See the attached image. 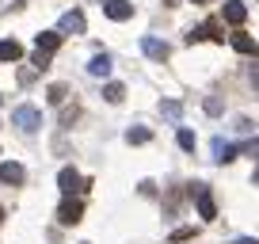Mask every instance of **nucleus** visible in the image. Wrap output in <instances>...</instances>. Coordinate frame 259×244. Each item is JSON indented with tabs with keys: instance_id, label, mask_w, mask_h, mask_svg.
Returning a JSON list of instances; mask_svg holds the SVG:
<instances>
[{
	"instance_id": "1",
	"label": "nucleus",
	"mask_w": 259,
	"mask_h": 244,
	"mask_svg": "<svg viewBox=\"0 0 259 244\" xmlns=\"http://www.w3.org/2000/svg\"><path fill=\"white\" fill-rule=\"evenodd\" d=\"M12 126H19L23 134H34V130L42 126V114H38V107H31V103L16 107V111H12Z\"/></svg>"
},
{
	"instance_id": "2",
	"label": "nucleus",
	"mask_w": 259,
	"mask_h": 244,
	"mask_svg": "<svg viewBox=\"0 0 259 244\" xmlns=\"http://www.w3.org/2000/svg\"><path fill=\"white\" fill-rule=\"evenodd\" d=\"M57 187H61L65 198H73V195H80V191H84V176L76 168H61V172H57Z\"/></svg>"
},
{
	"instance_id": "3",
	"label": "nucleus",
	"mask_w": 259,
	"mask_h": 244,
	"mask_svg": "<svg viewBox=\"0 0 259 244\" xmlns=\"http://www.w3.org/2000/svg\"><path fill=\"white\" fill-rule=\"evenodd\" d=\"M80 218H84V202L80 198H65V202L57 206V221H61V225H76Z\"/></svg>"
},
{
	"instance_id": "4",
	"label": "nucleus",
	"mask_w": 259,
	"mask_h": 244,
	"mask_svg": "<svg viewBox=\"0 0 259 244\" xmlns=\"http://www.w3.org/2000/svg\"><path fill=\"white\" fill-rule=\"evenodd\" d=\"M57 31H61V34H84V31H88L84 12H65V16L57 19Z\"/></svg>"
},
{
	"instance_id": "5",
	"label": "nucleus",
	"mask_w": 259,
	"mask_h": 244,
	"mask_svg": "<svg viewBox=\"0 0 259 244\" xmlns=\"http://www.w3.org/2000/svg\"><path fill=\"white\" fill-rule=\"evenodd\" d=\"M194 202H198V214H202L206 221H213V218H218V206H213V195L202 187V183H194Z\"/></svg>"
},
{
	"instance_id": "6",
	"label": "nucleus",
	"mask_w": 259,
	"mask_h": 244,
	"mask_svg": "<svg viewBox=\"0 0 259 244\" xmlns=\"http://www.w3.org/2000/svg\"><path fill=\"white\" fill-rule=\"evenodd\" d=\"M221 38H225V34H221V27L213 23V19L202 23V27H194V31L187 34V42H221Z\"/></svg>"
},
{
	"instance_id": "7",
	"label": "nucleus",
	"mask_w": 259,
	"mask_h": 244,
	"mask_svg": "<svg viewBox=\"0 0 259 244\" xmlns=\"http://www.w3.org/2000/svg\"><path fill=\"white\" fill-rule=\"evenodd\" d=\"M229 42H233V50H236V54H244V57H259V42L251 38V34H244L240 27H236V34H233Z\"/></svg>"
},
{
	"instance_id": "8",
	"label": "nucleus",
	"mask_w": 259,
	"mask_h": 244,
	"mask_svg": "<svg viewBox=\"0 0 259 244\" xmlns=\"http://www.w3.org/2000/svg\"><path fill=\"white\" fill-rule=\"evenodd\" d=\"M103 12L114 19V23H126V19L134 16V4H130V0H107V4H103Z\"/></svg>"
},
{
	"instance_id": "9",
	"label": "nucleus",
	"mask_w": 259,
	"mask_h": 244,
	"mask_svg": "<svg viewBox=\"0 0 259 244\" xmlns=\"http://www.w3.org/2000/svg\"><path fill=\"white\" fill-rule=\"evenodd\" d=\"M57 46H61V31H42V34H34V50H42V54L54 57Z\"/></svg>"
},
{
	"instance_id": "10",
	"label": "nucleus",
	"mask_w": 259,
	"mask_h": 244,
	"mask_svg": "<svg viewBox=\"0 0 259 244\" xmlns=\"http://www.w3.org/2000/svg\"><path fill=\"white\" fill-rule=\"evenodd\" d=\"M141 50H145L149 57H156V61H168V54H171V46L160 42V38H141Z\"/></svg>"
},
{
	"instance_id": "11",
	"label": "nucleus",
	"mask_w": 259,
	"mask_h": 244,
	"mask_svg": "<svg viewBox=\"0 0 259 244\" xmlns=\"http://www.w3.org/2000/svg\"><path fill=\"white\" fill-rule=\"evenodd\" d=\"M0 179H4V183H23L27 172H23V164L8 160V164H0Z\"/></svg>"
},
{
	"instance_id": "12",
	"label": "nucleus",
	"mask_w": 259,
	"mask_h": 244,
	"mask_svg": "<svg viewBox=\"0 0 259 244\" xmlns=\"http://www.w3.org/2000/svg\"><path fill=\"white\" fill-rule=\"evenodd\" d=\"M225 19H229L233 27H240L244 19H248V8H244L240 0H225Z\"/></svg>"
},
{
	"instance_id": "13",
	"label": "nucleus",
	"mask_w": 259,
	"mask_h": 244,
	"mask_svg": "<svg viewBox=\"0 0 259 244\" xmlns=\"http://www.w3.org/2000/svg\"><path fill=\"white\" fill-rule=\"evenodd\" d=\"M23 57V46L16 38H0V61H19Z\"/></svg>"
},
{
	"instance_id": "14",
	"label": "nucleus",
	"mask_w": 259,
	"mask_h": 244,
	"mask_svg": "<svg viewBox=\"0 0 259 244\" xmlns=\"http://www.w3.org/2000/svg\"><path fill=\"white\" fill-rule=\"evenodd\" d=\"M88 73H92V76H107V73H111V57H107V54H96V57L88 61Z\"/></svg>"
},
{
	"instance_id": "15",
	"label": "nucleus",
	"mask_w": 259,
	"mask_h": 244,
	"mask_svg": "<svg viewBox=\"0 0 259 244\" xmlns=\"http://www.w3.org/2000/svg\"><path fill=\"white\" fill-rule=\"evenodd\" d=\"M103 99H107V103H122V99H126V88H122V84H107V88H103Z\"/></svg>"
},
{
	"instance_id": "16",
	"label": "nucleus",
	"mask_w": 259,
	"mask_h": 244,
	"mask_svg": "<svg viewBox=\"0 0 259 244\" xmlns=\"http://www.w3.org/2000/svg\"><path fill=\"white\" fill-rule=\"evenodd\" d=\"M149 138H153V134H149L145 126H134V130H126V141H130V145H145Z\"/></svg>"
},
{
	"instance_id": "17",
	"label": "nucleus",
	"mask_w": 259,
	"mask_h": 244,
	"mask_svg": "<svg viewBox=\"0 0 259 244\" xmlns=\"http://www.w3.org/2000/svg\"><path fill=\"white\" fill-rule=\"evenodd\" d=\"M46 96H50V103H54V107H61V103H65V96H69V88H65V84H50Z\"/></svg>"
},
{
	"instance_id": "18",
	"label": "nucleus",
	"mask_w": 259,
	"mask_h": 244,
	"mask_svg": "<svg viewBox=\"0 0 259 244\" xmlns=\"http://www.w3.org/2000/svg\"><path fill=\"white\" fill-rule=\"evenodd\" d=\"M176 141H179V145L187 149V153L194 149V134H191V130H179V134H176Z\"/></svg>"
},
{
	"instance_id": "19",
	"label": "nucleus",
	"mask_w": 259,
	"mask_h": 244,
	"mask_svg": "<svg viewBox=\"0 0 259 244\" xmlns=\"http://www.w3.org/2000/svg\"><path fill=\"white\" fill-rule=\"evenodd\" d=\"M160 111L168 114V118H179V111H183V107H179L176 99H168V103H160Z\"/></svg>"
},
{
	"instance_id": "20",
	"label": "nucleus",
	"mask_w": 259,
	"mask_h": 244,
	"mask_svg": "<svg viewBox=\"0 0 259 244\" xmlns=\"http://www.w3.org/2000/svg\"><path fill=\"white\" fill-rule=\"evenodd\" d=\"M240 153H248V156H259V138L255 141H244V145H236Z\"/></svg>"
},
{
	"instance_id": "21",
	"label": "nucleus",
	"mask_w": 259,
	"mask_h": 244,
	"mask_svg": "<svg viewBox=\"0 0 259 244\" xmlns=\"http://www.w3.org/2000/svg\"><path fill=\"white\" fill-rule=\"evenodd\" d=\"M191 236H194V229H187V225H183V229H176V233H171V240L179 244V240H191Z\"/></svg>"
},
{
	"instance_id": "22",
	"label": "nucleus",
	"mask_w": 259,
	"mask_h": 244,
	"mask_svg": "<svg viewBox=\"0 0 259 244\" xmlns=\"http://www.w3.org/2000/svg\"><path fill=\"white\" fill-rule=\"evenodd\" d=\"M34 65H38V69H46V65H50V54H42V50H34Z\"/></svg>"
},
{
	"instance_id": "23",
	"label": "nucleus",
	"mask_w": 259,
	"mask_h": 244,
	"mask_svg": "<svg viewBox=\"0 0 259 244\" xmlns=\"http://www.w3.org/2000/svg\"><path fill=\"white\" fill-rule=\"evenodd\" d=\"M251 84H255V88H259V65L251 69Z\"/></svg>"
},
{
	"instance_id": "24",
	"label": "nucleus",
	"mask_w": 259,
	"mask_h": 244,
	"mask_svg": "<svg viewBox=\"0 0 259 244\" xmlns=\"http://www.w3.org/2000/svg\"><path fill=\"white\" fill-rule=\"evenodd\" d=\"M233 244H255V240H248V236H244V240H233Z\"/></svg>"
},
{
	"instance_id": "25",
	"label": "nucleus",
	"mask_w": 259,
	"mask_h": 244,
	"mask_svg": "<svg viewBox=\"0 0 259 244\" xmlns=\"http://www.w3.org/2000/svg\"><path fill=\"white\" fill-rule=\"evenodd\" d=\"M191 4H210V0H191Z\"/></svg>"
},
{
	"instance_id": "26",
	"label": "nucleus",
	"mask_w": 259,
	"mask_h": 244,
	"mask_svg": "<svg viewBox=\"0 0 259 244\" xmlns=\"http://www.w3.org/2000/svg\"><path fill=\"white\" fill-rule=\"evenodd\" d=\"M251 179H255V183H259V168H255V176H251Z\"/></svg>"
},
{
	"instance_id": "27",
	"label": "nucleus",
	"mask_w": 259,
	"mask_h": 244,
	"mask_svg": "<svg viewBox=\"0 0 259 244\" xmlns=\"http://www.w3.org/2000/svg\"><path fill=\"white\" fill-rule=\"evenodd\" d=\"M0 221H4V206H0Z\"/></svg>"
}]
</instances>
